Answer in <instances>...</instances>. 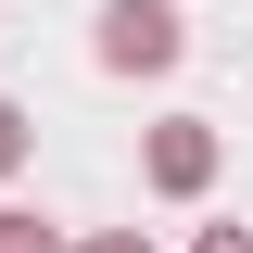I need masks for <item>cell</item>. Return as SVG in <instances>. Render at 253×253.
Returning a JSON list of instances; mask_svg holds the SVG:
<instances>
[{"mask_svg": "<svg viewBox=\"0 0 253 253\" xmlns=\"http://www.w3.org/2000/svg\"><path fill=\"white\" fill-rule=\"evenodd\" d=\"M89 51L114 63V76H165V63L190 51V26H177V0H101V26H89Z\"/></svg>", "mask_w": 253, "mask_h": 253, "instance_id": "1", "label": "cell"}, {"mask_svg": "<svg viewBox=\"0 0 253 253\" xmlns=\"http://www.w3.org/2000/svg\"><path fill=\"white\" fill-rule=\"evenodd\" d=\"M139 177H152L165 203H203V190H215V126L203 114H165L152 139H139Z\"/></svg>", "mask_w": 253, "mask_h": 253, "instance_id": "2", "label": "cell"}, {"mask_svg": "<svg viewBox=\"0 0 253 253\" xmlns=\"http://www.w3.org/2000/svg\"><path fill=\"white\" fill-rule=\"evenodd\" d=\"M0 253H76L63 228H38V215H0Z\"/></svg>", "mask_w": 253, "mask_h": 253, "instance_id": "3", "label": "cell"}, {"mask_svg": "<svg viewBox=\"0 0 253 253\" xmlns=\"http://www.w3.org/2000/svg\"><path fill=\"white\" fill-rule=\"evenodd\" d=\"M13 165H26V114L0 101V177H13Z\"/></svg>", "mask_w": 253, "mask_h": 253, "instance_id": "4", "label": "cell"}, {"mask_svg": "<svg viewBox=\"0 0 253 253\" xmlns=\"http://www.w3.org/2000/svg\"><path fill=\"white\" fill-rule=\"evenodd\" d=\"M76 253H152V241H139V228H89Z\"/></svg>", "mask_w": 253, "mask_h": 253, "instance_id": "5", "label": "cell"}, {"mask_svg": "<svg viewBox=\"0 0 253 253\" xmlns=\"http://www.w3.org/2000/svg\"><path fill=\"white\" fill-rule=\"evenodd\" d=\"M190 253H253V228H203V241H190Z\"/></svg>", "mask_w": 253, "mask_h": 253, "instance_id": "6", "label": "cell"}]
</instances>
